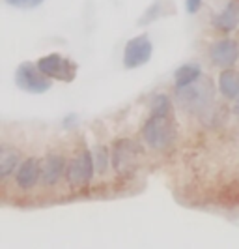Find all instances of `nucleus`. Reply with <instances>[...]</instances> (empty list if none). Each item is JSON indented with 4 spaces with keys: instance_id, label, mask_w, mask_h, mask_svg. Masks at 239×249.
Segmentation results:
<instances>
[{
    "instance_id": "f03ea898",
    "label": "nucleus",
    "mask_w": 239,
    "mask_h": 249,
    "mask_svg": "<svg viewBox=\"0 0 239 249\" xmlns=\"http://www.w3.org/2000/svg\"><path fill=\"white\" fill-rule=\"evenodd\" d=\"M15 85L28 94H45L52 88V79L39 70L38 62H21L15 70Z\"/></svg>"
},
{
    "instance_id": "9b49d317",
    "label": "nucleus",
    "mask_w": 239,
    "mask_h": 249,
    "mask_svg": "<svg viewBox=\"0 0 239 249\" xmlns=\"http://www.w3.org/2000/svg\"><path fill=\"white\" fill-rule=\"evenodd\" d=\"M211 25H213L215 30L224 32V34L232 32V30H236L239 25V4L238 2H236V0H230L226 6L213 17Z\"/></svg>"
},
{
    "instance_id": "7ed1b4c3",
    "label": "nucleus",
    "mask_w": 239,
    "mask_h": 249,
    "mask_svg": "<svg viewBox=\"0 0 239 249\" xmlns=\"http://www.w3.org/2000/svg\"><path fill=\"white\" fill-rule=\"evenodd\" d=\"M213 98L211 92V83L207 81H196L189 87L177 88V103L189 112H200L209 105V101Z\"/></svg>"
},
{
    "instance_id": "a211bd4d",
    "label": "nucleus",
    "mask_w": 239,
    "mask_h": 249,
    "mask_svg": "<svg viewBox=\"0 0 239 249\" xmlns=\"http://www.w3.org/2000/svg\"><path fill=\"white\" fill-rule=\"evenodd\" d=\"M8 6L12 8H19V10H32V8H38L41 6L45 0H4Z\"/></svg>"
},
{
    "instance_id": "0eeeda50",
    "label": "nucleus",
    "mask_w": 239,
    "mask_h": 249,
    "mask_svg": "<svg viewBox=\"0 0 239 249\" xmlns=\"http://www.w3.org/2000/svg\"><path fill=\"white\" fill-rule=\"evenodd\" d=\"M209 60L221 70L234 68L239 60V43L232 37L217 39L209 45Z\"/></svg>"
},
{
    "instance_id": "6ab92c4d",
    "label": "nucleus",
    "mask_w": 239,
    "mask_h": 249,
    "mask_svg": "<svg viewBox=\"0 0 239 249\" xmlns=\"http://www.w3.org/2000/svg\"><path fill=\"white\" fill-rule=\"evenodd\" d=\"M200 6H202V0H185V10H187V13H191V15L198 13Z\"/></svg>"
},
{
    "instance_id": "6e6552de",
    "label": "nucleus",
    "mask_w": 239,
    "mask_h": 249,
    "mask_svg": "<svg viewBox=\"0 0 239 249\" xmlns=\"http://www.w3.org/2000/svg\"><path fill=\"white\" fill-rule=\"evenodd\" d=\"M137 156H139V146H137L135 141H131V139L114 141L111 158H112V165L116 173H126L127 169H131L137 161Z\"/></svg>"
},
{
    "instance_id": "f8f14e48",
    "label": "nucleus",
    "mask_w": 239,
    "mask_h": 249,
    "mask_svg": "<svg viewBox=\"0 0 239 249\" xmlns=\"http://www.w3.org/2000/svg\"><path fill=\"white\" fill-rule=\"evenodd\" d=\"M219 92L226 98V100H236L239 96V71L234 68L223 70L219 73V81H217Z\"/></svg>"
},
{
    "instance_id": "f257e3e1",
    "label": "nucleus",
    "mask_w": 239,
    "mask_h": 249,
    "mask_svg": "<svg viewBox=\"0 0 239 249\" xmlns=\"http://www.w3.org/2000/svg\"><path fill=\"white\" fill-rule=\"evenodd\" d=\"M142 139L151 150L163 152L168 150L176 141V127L170 116L150 114L146 124L142 125Z\"/></svg>"
},
{
    "instance_id": "f3484780",
    "label": "nucleus",
    "mask_w": 239,
    "mask_h": 249,
    "mask_svg": "<svg viewBox=\"0 0 239 249\" xmlns=\"http://www.w3.org/2000/svg\"><path fill=\"white\" fill-rule=\"evenodd\" d=\"M92 154H94V163H96V173L97 175H105L107 169H109V163L112 161L109 150L105 148V146H96V148L92 150Z\"/></svg>"
},
{
    "instance_id": "20e7f679",
    "label": "nucleus",
    "mask_w": 239,
    "mask_h": 249,
    "mask_svg": "<svg viewBox=\"0 0 239 249\" xmlns=\"http://www.w3.org/2000/svg\"><path fill=\"white\" fill-rule=\"evenodd\" d=\"M96 175V163H94V154L92 150L84 148L79 152L75 158L69 161L67 171H65V178L67 184L71 187H84L92 182V178Z\"/></svg>"
},
{
    "instance_id": "4468645a",
    "label": "nucleus",
    "mask_w": 239,
    "mask_h": 249,
    "mask_svg": "<svg viewBox=\"0 0 239 249\" xmlns=\"http://www.w3.org/2000/svg\"><path fill=\"white\" fill-rule=\"evenodd\" d=\"M21 165V152L10 146H2L0 150V176L2 180L10 178V176L19 169Z\"/></svg>"
},
{
    "instance_id": "423d86ee",
    "label": "nucleus",
    "mask_w": 239,
    "mask_h": 249,
    "mask_svg": "<svg viewBox=\"0 0 239 249\" xmlns=\"http://www.w3.org/2000/svg\"><path fill=\"white\" fill-rule=\"evenodd\" d=\"M153 54V43L148 34L131 37L124 47V68L137 70L140 66H146Z\"/></svg>"
},
{
    "instance_id": "1a4fd4ad",
    "label": "nucleus",
    "mask_w": 239,
    "mask_h": 249,
    "mask_svg": "<svg viewBox=\"0 0 239 249\" xmlns=\"http://www.w3.org/2000/svg\"><path fill=\"white\" fill-rule=\"evenodd\" d=\"M65 171H67L65 158L62 154L50 152L41 161V182L45 186H56L62 180V176L65 175Z\"/></svg>"
},
{
    "instance_id": "9d476101",
    "label": "nucleus",
    "mask_w": 239,
    "mask_h": 249,
    "mask_svg": "<svg viewBox=\"0 0 239 249\" xmlns=\"http://www.w3.org/2000/svg\"><path fill=\"white\" fill-rule=\"evenodd\" d=\"M41 178V163L38 158H26L15 171V184L19 189L28 191L36 186Z\"/></svg>"
},
{
    "instance_id": "ddd939ff",
    "label": "nucleus",
    "mask_w": 239,
    "mask_h": 249,
    "mask_svg": "<svg viewBox=\"0 0 239 249\" xmlns=\"http://www.w3.org/2000/svg\"><path fill=\"white\" fill-rule=\"evenodd\" d=\"M202 77V68L200 64H183V66H179L176 71H174V87L177 88H185L192 85V83H196L198 79Z\"/></svg>"
},
{
    "instance_id": "39448f33",
    "label": "nucleus",
    "mask_w": 239,
    "mask_h": 249,
    "mask_svg": "<svg viewBox=\"0 0 239 249\" xmlns=\"http://www.w3.org/2000/svg\"><path fill=\"white\" fill-rule=\"evenodd\" d=\"M39 70L50 77L52 81H62V83H71L77 77V64L71 62L67 56L60 53H50L38 60Z\"/></svg>"
},
{
    "instance_id": "2eb2a0df",
    "label": "nucleus",
    "mask_w": 239,
    "mask_h": 249,
    "mask_svg": "<svg viewBox=\"0 0 239 249\" xmlns=\"http://www.w3.org/2000/svg\"><path fill=\"white\" fill-rule=\"evenodd\" d=\"M151 114H157V116H170L172 114V100L168 94H155L151 98V105H150Z\"/></svg>"
},
{
    "instance_id": "dca6fc26",
    "label": "nucleus",
    "mask_w": 239,
    "mask_h": 249,
    "mask_svg": "<svg viewBox=\"0 0 239 249\" xmlns=\"http://www.w3.org/2000/svg\"><path fill=\"white\" fill-rule=\"evenodd\" d=\"M164 4H166V0H155L150 8H146V12L140 15L139 25L146 26L150 25V23H153V21H157L159 17H163L164 13H166L164 12Z\"/></svg>"
},
{
    "instance_id": "aec40b11",
    "label": "nucleus",
    "mask_w": 239,
    "mask_h": 249,
    "mask_svg": "<svg viewBox=\"0 0 239 249\" xmlns=\"http://www.w3.org/2000/svg\"><path fill=\"white\" fill-rule=\"evenodd\" d=\"M234 112H236V114L239 116V96L236 98V103H234Z\"/></svg>"
}]
</instances>
